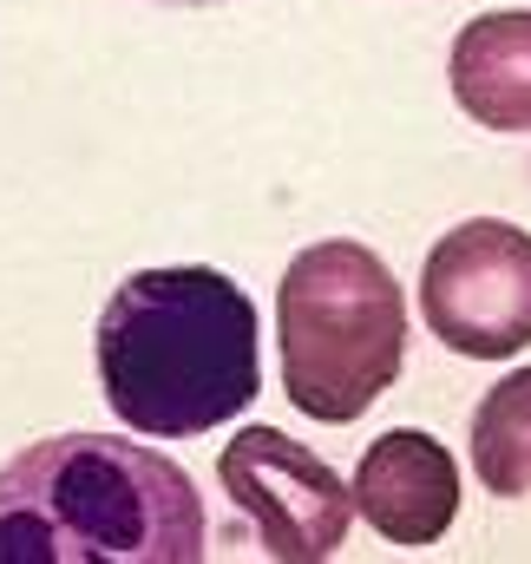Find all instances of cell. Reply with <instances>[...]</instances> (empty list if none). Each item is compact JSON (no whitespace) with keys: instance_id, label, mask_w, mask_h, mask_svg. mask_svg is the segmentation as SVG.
Returning <instances> with one entry per match:
<instances>
[{"instance_id":"277c9868","label":"cell","mask_w":531,"mask_h":564,"mask_svg":"<svg viewBox=\"0 0 531 564\" xmlns=\"http://www.w3.org/2000/svg\"><path fill=\"white\" fill-rule=\"evenodd\" d=\"M420 315L466 361H512L531 348V230L506 217L446 230L420 270Z\"/></svg>"},{"instance_id":"52a82bcc","label":"cell","mask_w":531,"mask_h":564,"mask_svg":"<svg viewBox=\"0 0 531 564\" xmlns=\"http://www.w3.org/2000/svg\"><path fill=\"white\" fill-rule=\"evenodd\" d=\"M446 86L459 112L486 132H531V13L499 7L453 33Z\"/></svg>"},{"instance_id":"6da1fadb","label":"cell","mask_w":531,"mask_h":564,"mask_svg":"<svg viewBox=\"0 0 531 564\" xmlns=\"http://www.w3.org/2000/svg\"><path fill=\"white\" fill-rule=\"evenodd\" d=\"M106 408L144 440H197L263 394V328L243 282L204 263L132 270L93 328Z\"/></svg>"},{"instance_id":"3957f363","label":"cell","mask_w":531,"mask_h":564,"mask_svg":"<svg viewBox=\"0 0 531 564\" xmlns=\"http://www.w3.org/2000/svg\"><path fill=\"white\" fill-rule=\"evenodd\" d=\"M275 335L289 408L322 426H348L400 381L407 295L368 243L328 237L282 270Z\"/></svg>"},{"instance_id":"8992f818","label":"cell","mask_w":531,"mask_h":564,"mask_svg":"<svg viewBox=\"0 0 531 564\" xmlns=\"http://www.w3.org/2000/svg\"><path fill=\"white\" fill-rule=\"evenodd\" d=\"M348 499L388 545H440L459 519V459L420 426H388L368 440Z\"/></svg>"},{"instance_id":"ba28073f","label":"cell","mask_w":531,"mask_h":564,"mask_svg":"<svg viewBox=\"0 0 531 564\" xmlns=\"http://www.w3.org/2000/svg\"><path fill=\"white\" fill-rule=\"evenodd\" d=\"M473 473L499 499L531 492V368L492 381L473 408Z\"/></svg>"},{"instance_id":"5b68a950","label":"cell","mask_w":531,"mask_h":564,"mask_svg":"<svg viewBox=\"0 0 531 564\" xmlns=\"http://www.w3.org/2000/svg\"><path fill=\"white\" fill-rule=\"evenodd\" d=\"M217 479L237 499V512L257 525L275 564L335 558L355 525V499H348L342 473L322 453H308L302 440H289L282 426H243L217 453Z\"/></svg>"},{"instance_id":"7a4b0ae2","label":"cell","mask_w":531,"mask_h":564,"mask_svg":"<svg viewBox=\"0 0 531 564\" xmlns=\"http://www.w3.org/2000/svg\"><path fill=\"white\" fill-rule=\"evenodd\" d=\"M191 473L138 440L53 433L0 466V564H204Z\"/></svg>"},{"instance_id":"9c48e42d","label":"cell","mask_w":531,"mask_h":564,"mask_svg":"<svg viewBox=\"0 0 531 564\" xmlns=\"http://www.w3.org/2000/svg\"><path fill=\"white\" fill-rule=\"evenodd\" d=\"M158 7H217V0H158Z\"/></svg>"}]
</instances>
